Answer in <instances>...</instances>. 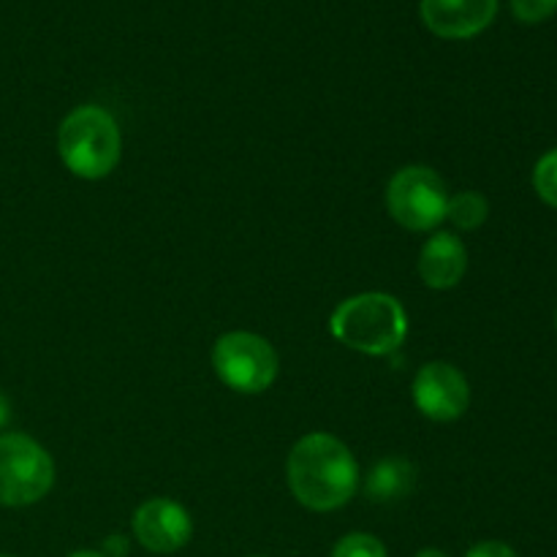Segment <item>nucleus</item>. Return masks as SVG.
I'll return each instance as SVG.
<instances>
[{"label":"nucleus","mask_w":557,"mask_h":557,"mask_svg":"<svg viewBox=\"0 0 557 557\" xmlns=\"http://www.w3.org/2000/svg\"><path fill=\"white\" fill-rule=\"evenodd\" d=\"M286 476L292 495L310 511H335L359 490V466L341 438L308 433L288 451Z\"/></svg>","instance_id":"f257e3e1"},{"label":"nucleus","mask_w":557,"mask_h":557,"mask_svg":"<svg viewBox=\"0 0 557 557\" xmlns=\"http://www.w3.org/2000/svg\"><path fill=\"white\" fill-rule=\"evenodd\" d=\"M337 343L368 357H389L406 343L408 315L400 299L384 292L357 294L343 299L330 319Z\"/></svg>","instance_id":"f03ea898"},{"label":"nucleus","mask_w":557,"mask_h":557,"mask_svg":"<svg viewBox=\"0 0 557 557\" xmlns=\"http://www.w3.org/2000/svg\"><path fill=\"white\" fill-rule=\"evenodd\" d=\"M58 152L71 174L103 180L123 156V136L112 114L98 103H85L65 114L58 128Z\"/></svg>","instance_id":"7ed1b4c3"},{"label":"nucleus","mask_w":557,"mask_h":557,"mask_svg":"<svg viewBox=\"0 0 557 557\" xmlns=\"http://www.w3.org/2000/svg\"><path fill=\"white\" fill-rule=\"evenodd\" d=\"M54 484V462L25 433L0 435V506L22 509L47 498Z\"/></svg>","instance_id":"20e7f679"},{"label":"nucleus","mask_w":557,"mask_h":557,"mask_svg":"<svg viewBox=\"0 0 557 557\" xmlns=\"http://www.w3.org/2000/svg\"><path fill=\"white\" fill-rule=\"evenodd\" d=\"M212 368L228 389L261 395L275 384L281 359L272 343L256 332H226L212 346Z\"/></svg>","instance_id":"39448f33"},{"label":"nucleus","mask_w":557,"mask_h":557,"mask_svg":"<svg viewBox=\"0 0 557 557\" xmlns=\"http://www.w3.org/2000/svg\"><path fill=\"white\" fill-rule=\"evenodd\" d=\"M449 190L430 166H403L386 185V210L408 232H430L446 221Z\"/></svg>","instance_id":"423d86ee"},{"label":"nucleus","mask_w":557,"mask_h":557,"mask_svg":"<svg viewBox=\"0 0 557 557\" xmlns=\"http://www.w3.org/2000/svg\"><path fill=\"white\" fill-rule=\"evenodd\" d=\"M413 403L433 422H455L471 406V386L455 364L428 362L413 379Z\"/></svg>","instance_id":"0eeeda50"},{"label":"nucleus","mask_w":557,"mask_h":557,"mask_svg":"<svg viewBox=\"0 0 557 557\" xmlns=\"http://www.w3.org/2000/svg\"><path fill=\"white\" fill-rule=\"evenodd\" d=\"M134 536L145 549L156 555H172L183 549L194 536V520L177 500L152 498L136 509Z\"/></svg>","instance_id":"6e6552de"},{"label":"nucleus","mask_w":557,"mask_h":557,"mask_svg":"<svg viewBox=\"0 0 557 557\" xmlns=\"http://www.w3.org/2000/svg\"><path fill=\"white\" fill-rule=\"evenodd\" d=\"M419 14L430 33L462 41L493 25L498 14V0H422Z\"/></svg>","instance_id":"1a4fd4ad"},{"label":"nucleus","mask_w":557,"mask_h":557,"mask_svg":"<svg viewBox=\"0 0 557 557\" xmlns=\"http://www.w3.org/2000/svg\"><path fill=\"white\" fill-rule=\"evenodd\" d=\"M468 270V250L460 237L451 232H438L422 245L419 253V275L424 286L435 292L455 288L466 277Z\"/></svg>","instance_id":"9d476101"},{"label":"nucleus","mask_w":557,"mask_h":557,"mask_svg":"<svg viewBox=\"0 0 557 557\" xmlns=\"http://www.w3.org/2000/svg\"><path fill=\"white\" fill-rule=\"evenodd\" d=\"M417 487V468L403 457L381 460L368 476V495L375 504H389L413 493Z\"/></svg>","instance_id":"9b49d317"},{"label":"nucleus","mask_w":557,"mask_h":557,"mask_svg":"<svg viewBox=\"0 0 557 557\" xmlns=\"http://www.w3.org/2000/svg\"><path fill=\"white\" fill-rule=\"evenodd\" d=\"M490 215V201L479 190H462V194L449 196L446 205V221L455 223L460 232H473L482 226Z\"/></svg>","instance_id":"f8f14e48"},{"label":"nucleus","mask_w":557,"mask_h":557,"mask_svg":"<svg viewBox=\"0 0 557 557\" xmlns=\"http://www.w3.org/2000/svg\"><path fill=\"white\" fill-rule=\"evenodd\" d=\"M533 188L544 205L557 210V147L539 158L536 169H533Z\"/></svg>","instance_id":"ddd939ff"},{"label":"nucleus","mask_w":557,"mask_h":557,"mask_svg":"<svg viewBox=\"0 0 557 557\" xmlns=\"http://www.w3.org/2000/svg\"><path fill=\"white\" fill-rule=\"evenodd\" d=\"M332 557H389L386 547L370 533H348L332 549Z\"/></svg>","instance_id":"4468645a"},{"label":"nucleus","mask_w":557,"mask_h":557,"mask_svg":"<svg viewBox=\"0 0 557 557\" xmlns=\"http://www.w3.org/2000/svg\"><path fill=\"white\" fill-rule=\"evenodd\" d=\"M511 14L525 25H539L557 14V0H511Z\"/></svg>","instance_id":"2eb2a0df"},{"label":"nucleus","mask_w":557,"mask_h":557,"mask_svg":"<svg viewBox=\"0 0 557 557\" xmlns=\"http://www.w3.org/2000/svg\"><path fill=\"white\" fill-rule=\"evenodd\" d=\"M466 557H520L509 544L504 542H482L473 549H468Z\"/></svg>","instance_id":"dca6fc26"},{"label":"nucleus","mask_w":557,"mask_h":557,"mask_svg":"<svg viewBox=\"0 0 557 557\" xmlns=\"http://www.w3.org/2000/svg\"><path fill=\"white\" fill-rule=\"evenodd\" d=\"M9 419H11V403H9V397L3 395V389H0V430L9 424Z\"/></svg>","instance_id":"f3484780"},{"label":"nucleus","mask_w":557,"mask_h":557,"mask_svg":"<svg viewBox=\"0 0 557 557\" xmlns=\"http://www.w3.org/2000/svg\"><path fill=\"white\" fill-rule=\"evenodd\" d=\"M417 557H449V555L441 553V549H422Z\"/></svg>","instance_id":"a211bd4d"},{"label":"nucleus","mask_w":557,"mask_h":557,"mask_svg":"<svg viewBox=\"0 0 557 557\" xmlns=\"http://www.w3.org/2000/svg\"><path fill=\"white\" fill-rule=\"evenodd\" d=\"M69 557H107V555L92 553V549H82V553H74V555H69Z\"/></svg>","instance_id":"6ab92c4d"},{"label":"nucleus","mask_w":557,"mask_h":557,"mask_svg":"<svg viewBox=\"0 0 557 557\" xmlns=\"http://www.w3.org/2000/svg\"><path fill=\"white\" fill-rule=\"evenodd\" d=\"M555 330H557V313H555Z\"/></svg>","instance_id":"aec40b11"},{"label":"nucleus","mask_w":557,"mask_h":557,"mask_svg":"<svg viewBox=\"0 0 557 557\" xmlns=\"http://www.w3.org/2000/svg\"><path fill=\"white\" fill-rule=\"evenodd\" d=\"M0 557H9V555H0Z\"/></svg>","instance_id":"412c9836"}]
</instances>
